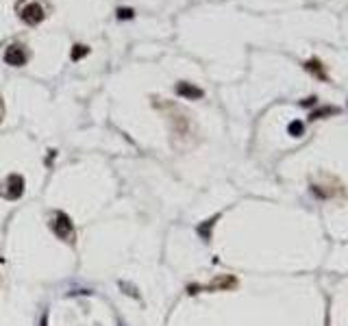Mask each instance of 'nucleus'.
<instances>
[{"mask_svg":"<svg viewBox=\"0 0 348 326\" xmlns=\"http://www.w3.org/2000/svg\"><path fill=\"white\" fill-rule=\"evenodd\" d=\"M20 18L24 20L28 26H35V24H39V22L46 18V9H44L39 2H28V4H24V7L20 9Z\"/></svg>","mask_w":348,"mask_h":326,"instance_id":"nucleus-1","label":"nucleus"},{"mask_svg":"<svg viewBox=\"0 0 348 326\" xmlns=\"http://www.w3.org/2000/svg\"><path fill=\"white\" fill-rule=\"evenodd\" d=\"M53 231H55V235L59 237V239H68V242H72V237H74L72 220H70V217H68L66 213H57V215H55Z\"/></svg>","mask_w":348,"mask_h":326,"instance_id":"nucleus-2","label":"nucleus"},{"mask_svg":"<svg viewBox=\"0 0 348 326\" xmlns=\"http://www.w3.org/2000/svg\"><path fill=\"white\" fill-rule=\"evenodd\" d=\"M26 59H28V57H26L22 46H9L7 53H4V64H9L13 67H22L26 64Z\"/></svg>","mask_w":348,"mask_h":326,"instance_id":"nucleus-3","label":"nucleus"},{"mask_svg":"<svg viewBox=\"0 0 348 326\" xmlns=\"http://www.w3.org/2000/svg\"><path fill=\"white\" fill-rule=\"evenodd\" d=\"M7 187H9V190L2 192L4 196L11 198V200H18L22 194H24V179L18 176V174H11L9 179H7Z\"/></svg>","mask_w":348,"mask_h":326,"instance_id":"nucleus-4","label":"nucleus"},{"mask_svg":"<svg viewBox=\"0 0 348 326\" xmlns=\"http://www.w3.org/2000/svg\"><path fill=\"white\" fill-rule=\"evenodd\" d=\"M176 94H179L181 98H187V100H198V98L205 96V91L201 87H196V85H192V83L181 81V83H176Z\"/></svg>","mask_w":348,"mask_h":326,"instance_id":"nucleus-5","label":"nucleus"},{"mask_svg":"<svg viewBox=\"0 0 348 326\" xmlns=\"http://www.w3.org/2000/svg\"><path fill=\"white\" fill-rule=\"evenodd\" d=\"M218 217H220V215H213L211 220H207L205 224L198 226V235H201V237L205 239V242H209V239H211V228H213V224L218 222Z\"/></svg>","mask_w":348,"mask_h":326,"instance_id":"nucleus-6","label":"nucleus"},{"mask_svg":"<svg viewBox=\"0 0 348 326\" xmlns=\"http://www.w3.org/2000/svg\"><path fill=\"white\" fill-rule=\"evenodd\" d=\"M235 285H237V281L233 276H222V278H215L209 289H226V287H235Z\"/></svg>","mask_w":348,"mask_h":326,"instance_id":"nucleus-7","label":"nucleus"},{"mask_svg":"<svg viewBox=\"0 0 348 326\" xmlns=\"http://www.w3.org/2000/svg\"><path fill=\"white\" fill-rule=\"evenodd\" d=\"M287 133L292 137H302V133H305V124H302L300 120H294V122H289Z\"/></svg>","mask_w":348,"mask_h":326,"instance_id":"nucleus-8","label":"nucleus"},{"mask_svg":"<svg viewBox=\"0 0 348 326\" xmlns=\"http://www.w3.org/2000/svg\"><path fill=\"white\" fill-rule=\"evenodd\" d=\"M87 53H89V48H87V46L76 44V46H74V48H72V61H78V59H81V57H85Z\"/></svg>","mask_w":348,"mask_h":326,"instance_id":"nucleus-9","label":"nucleus"},{"mask_svg":"<svg viewBox=\"0 0 348 326\" xmlns=\"http://www.w3.org/2000/svg\"><path fill=\"white\" fill-rule=\"evenodd\" d=\"M329 113H338V109H335V107H327V109H320V111H313V113H311V120H318V118H322V116H329Z\"/></svg>","mask_w":348,"mask_h":326,"instance_id":"nucleus-10","label":"nucleus"},{"mask_svg":"<svg viewBox=\"0 0 348 326\" xmlns=\"http://www.w3.org/2000/svg\"><path fill=\"white\" fill-rule=\"evenodd\" d=\"M133 13H135L133 9H120L118 11V18L120 20H129V18H133Z\"/></svg>","mask_w":348,"mask_h":326,"instance_id":"nucleus-11","label":"nucleus"},{"mask_svg":"<svg viewBox=\"0 0 348 326\" xmlns=\"http://www.w3.org/2000/svg\"><path fill=\"white\" fill-rule=\"evenodd\" d=\"M2 118H4V107H2V100H0V122H2Z\"/></svg>","mask_w":348,"mask_h":326,"instance_id":"nucleus-12","label":"nucleus"}]
</instances>
